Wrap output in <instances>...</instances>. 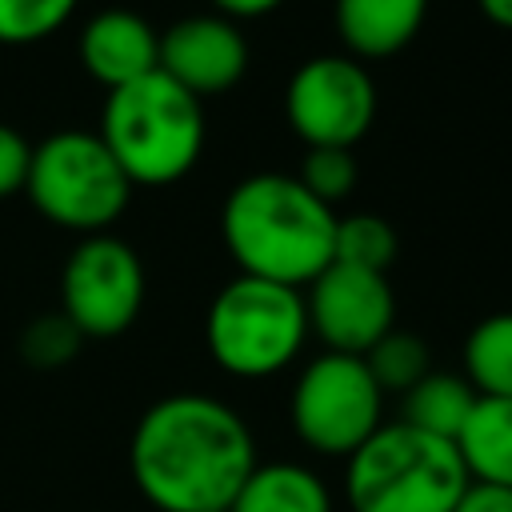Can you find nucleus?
I'll return each instance as SVG.
<instances>
[{"label":"nucleus","mask_w":512,"mask_h":512,"mask_svg":"<svg viewBox=\"0 0 512 512\" xmlns=\"http://www.w3.org/2000/svg\"><path fill=\"white\" fill-rule=\"evenodd\" d=\"M80 64L116 92L160 68V32L128 8H104L80 28Z\"/></svg>","instance_id":"12"},{"label":"nucleus","mask_w":512,"mask_h":512,"mask_svg":"<svg viewBox=\"0 0 512 512\" xmlns=\"http://www.w3.org/2000/svg\"><path fill=\"white\" fill-rule=\"evenodd\" d=\"M24 192L52 224L96 236L108 232V224H116L128 208L132 180L96 132L68 128L32 148Z\"/></svg>","instance_id":"6"},{"label":"nucleus","mask_w":512,"mask_h":512,"mask_svg":"<svg viewBox=\"0 0 512 512\" xmlns=\"http://www.w3.org/2000/svg\"><path fill=\"white\" fill-rule=\"evenodd\" d=\"M476 388L464 380V376H452V372H428L416 388L404 392V416L400 424L416 428V432H428L436 440H460L472 408H476Z\"/></svg>","instance_id":"16"},{"label":"nucleus","mask_w":512,"mask_h":512,"mask_svg":"<svg viewBox=\"0 0 512 512\" xmlns=\"http://www.w3.org/2000/svg\"><path fill=\"white\" fill-rule=\"evenodd\" d=\"M292 432L320 456H352L384 420V392L360 356L324 352L304 364L288 400Z\"/></svg>","instance_id":"7"},{"label":"nucleus","mask_w":512,"mask_h":512,"mask_svg":"<svg viewBox=\"0 0 512 512\" xmlns=\"http://www.w3.org/2000/svg\"><path fill=\"white\" fill-rule=\"evenodd\" d=\"M400 240L396 228L384 216L372 212H356L336 220V248H332V264H352V268H368V272H388V264L396 260Z\"/></svg>","instance_id":"19"},{"label":"nucleus","mask_w":512,"mask_h":512,"mask_svg":"<svg viewBox=\"0 0 512 512\" xmlns=\"http://www.w3.org/2000/svg\"><path fill=\"white\" fill-rule=\"evenodd\" d=\"M456 452L472 480L512 488V396H480Z\"/></svg>","instance_id":"14"},{"label":"nucleus","mask_w":512,"mask_h":512,"mask_svg":"<svg viewBox=\"0 0 512 512\" xmlns=\"http://www.w3.org/2000/svg\"><path fill=\"white\" fill-rule=\"evenodd\" d=\"M284 116L308 148H352L376 120V84L352 56H312L288 80Z\"/></svg>","instance_id":"9"},{"label":"nucleus","mask_w":512,"mask_h":512,"mask_svg":"<svg viewBox=\"0 0 512 512\" xmlns=\"http://www.w3.org/2000/svg\"><path fill=\"white\" fill-rule=\"evenodd\" d=\"M464 380L476 396H512V312H492L468 332Z\"/></svg>","instance_id":"17"},{"label":"nucleus","mask_w":512,"mask_h":512,"mask_svg":"<svg viewBox=\"0 0 512 512\" xmlns=\"http://www.w3.org/2000/svg\"><path fill=\"white\" fill-rule=\"evenodd\" d=\"M228 512H332L328 484L292 460L256 464Z\"/></svg>","instance_id":"15"},{"label":"nucleus","mask_w":512,"mask_h":512,"mask_svg":"<svg viewBox=\"0 0 512 512\" xmlns=\"http://www.w3.org/2000/svg\"><path fill=\"white\" fill-rule=\"evenodd\" d=\"M296 180L316 200L336 208V200H344L356 188V156H352V148H308Z\"/></svg>","instance_id":"21"},{"label":"nucleus","mask_w":512,"mask_h":512,"mask_svg":"<svg viewBox=\"0 0 512 512\" xmlns=\"http://www.w3.org/2000/svg\"><path fill=\"white\" fill-rule=\"evenodd\" d=\"M220 232L240 276L304 288L332 264L336 208L316 200L296 176L260 172L228 192Z\"/></svg>","instance_id":"2"},{"label":"nucleus","mask_w":512,"mask_h":512,"mask_svg":"<svg viewBox=\"0 0 512 512\" xmlns=\"http://www.w3.org/2000/svg\"><path fill=\"white\" fill-rule=\"evenodd\" d=\"M452 512H512V488H496V484L472 480Z\"/></svg>","instance_id":"24"},{"label":"nucleus","mask_w":512,"mask_h":512,"mask_svg":"<svg viewBox=\"0 0 512 512\" xmlns=\"http://www.w3.org/2000/svg\"><path fill=\"white\" fill-rule=\"evenodd\" d=\"M472 484L452 440H436L408 424H380L344 472L352 512H452Z\"/></svg>","instance_id":"4"},{"label":"nucleus","mask_w":512,"mask_h":512,"mask_svg":"<svg viewBox=\"0 0 512 512\" xmlns=\"http://www.w3.org/2000/svg\"><path fill=\"white\" fill-rule=\"evenodd\" d=\"M424 16L428 0H336L340 40L364 60H380L408 48Z\"/></svg>","instance_id":"13"},{"label":"nucleus","mask_w":512,"mask_h":512,"mask_svg":"<svg viewBox=\"0 0 512 512\" xmlns=\"http://www.w3.org/2000/svg\"><path fill=\"white\" fill-rule=\"evenodd\" d=\"M204 336L212 360L224 372L240 380H264L288 368L304 348L308 336L304 296L300 288L236 276L208 304Z\"/></svg>","instance_id":"5"},{"label":"nucleus","mask_w":512,"mask_h":512,"mask_svg":"<svg viewBox=\"0 0 512 512\" xmlns=\"http://www.w3.org/2000/svg\"><path fill=\"white\" fill-rule=\"evenodd\" d=\"M80 332L76 324L64 316V312H52V316H36L24 336H20V356L32 364V368H60L68 364L76 352H80Z\"/></svg>","instance_id":"22"},{"label":"nucleus","mask_w":512,"mask_h":512,"mask_svg":"<svg viewBox=\"0 0 512 512\" xmlns=\"http://www.w3.org/2000/svg\"><path fill=\"white\" fill-rule=\"evenodd\" d=\"M132 184H172L204 152V108L160 68L108 92L96 132Z\"/></svg>","instance_id":"3"},{"label":"nucleus","mask_w":512,"mask_h":512,"mask_svg":"<svg viewBox=\"0 0 512 512\" xmlns=\"http://www.w3.org/2000/svg\"><path fill=\"white\" fill-rule=\"evenodd\" d=\"M480 12L500 24V28H512V0H480Z\"/></svg>","instance_id":"26"},{"label":"nucleus","mask_w":512,"mask_h":512,"mask_svg":"<svg viewBox=\"0 0 512 512\" xmlns=\"http://www.w3.org/2000/svg\"><path fill=\"white\" fill-rule=\"evenodd\" d=\"M308 328L328 344V352L364 356L396 320V296L384 272L328 264L308 284Z\"/></svg>","instance_id":"10"},{"label":"nucleus","mask_w":512,"mask_h":512,"mask_svg":"<svg viewBox=\"0 0 512 512\" xmlns=\"http://www.w3.org/2000/svg\"><path fill=\"white\" fill-rule=\"evenodd\" d=\"M256 464L244 416L204 392L156 400L128 444V472L160 512H228Z\"/></svg>","instance_id":"1"},{"label":"nucleus","mask_w":512,"mask_h":512,"mask_svg":"<svg viewBox=\"0 0 512 512\" xmlns=\"http://www.w3.org/2000/svg\"><path fill=\"white\" fill-rule=\"evenodd\" d=\"M228 20L232 16H240V20H252V16H264V12H272V8H280L284 0H212Z\"/></svg>","instance_id":"25"},{"label":"nucleus","mask_w":512,"mask_h":512,"mask_svg":"<svg viewBox=\"0 0 512 512\" xmlns=\"http://www.w3.org/2000/svg\"><path fill=\"white\" fill-rule=\"evenodd\" d=\"M360 360L368 364V372H372V380H376L380 392H400V396L408 388H416L432 372L428 344L416 332H400V328L384 332Z\"/></svg>","instance_id":"18"},{"label":"nucleus","mask_w":512,"mask_h":512,"mask_svg":"<svg viewBox=\"0 0 512 512\" xmlns=\"http://www.w3.org/2000/svg\"><path fill=\"white\" fill-rule=\"evenodd\" d=\"M80 0H0V44H36L68 24Z\"/></svg>","instance_id":"20"},{"label":"nucleus","mask_w":512,"mask_h":512,"mask_svg":"<svg viewBox=\"0 0 512 512\" xmlns=\"http://www.w3.org/2000/svg\"><path fill=\"white\" fill-rule=\"evenodd\" d=\"M28 160H32V144L0 120V200L20 192L24 180H28Z\"/></svg>","instance_id":"23"},{"label":"nucleus","mask_w":512,"mask_h":512,"mask_svg":"<svg viewBox=\"0 0 512 512\" xmlns=\"http://www.w3.org/2000/svg\"><path fill=\"white\" fill-rule=\"evenodd\" d=\"M248 68V44L228 16H184L160 32V72L196 100L228 92Z\"/></svg>","instance_id":"11"},{"label":"nucleus","mask_w":512,"mask_h":512,"mask_svg":"<svg viewBox=\"0 0 512 512\" xmlns=\"http://www.w3.org/2000/svg\"><path fill=\"white\" fill-rule=\"evenodd\" d=\"M144 308V264L112 232L84 236L60 276V312L80 336L108 340L132 328Z\"/></svg>","instance_id":"8"}]
</instances>
